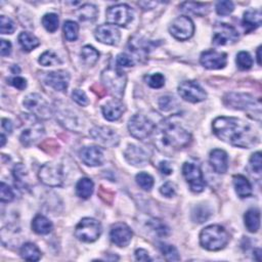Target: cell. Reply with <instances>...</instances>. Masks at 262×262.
<instances>
[{
  "instance_id": "52a82bcc",
  "label": "cell",
  "mask_w": 262,
  "mask_h": 262,
  "mask_svg": "<svg viewBox=\"0 0 262 262\" xmlns=\"http://www.w3.org/2000/svg\"><path fill=\"white\" fill-rule=\"evenodd\" d=\"M24 106L27 110H29L33 116L39 119L46 120L52 115L49 104L42 95L38 93H30L27 95L24 100Z\"/></svg>"
},
{
  "instance_id": "e0dca14e",
  "label": "cell",
  "mask_w": 262,
  "mask_h": 262,
  "mask_svg": "<svg viewBox=\"0 0 262 262\" xmlns=\"http://www.w3.org/2000/svg\"><path fill=\"white\" fill-rule=\"evenodd\" d=\"M200 62L203 67L209 70H218L225 67L227 56L225 52H218L216 50H206L202 52Z\"/></svg>"
},
{
  "instance_id": "e575fe53",
  "label": "cell",
  "mask_w": 262,
  "mask_h": 262,
  "mask_svg": "<svg viewBox=\"0 0 262 262\" xmlns=\"http://www.w3.org/2000/svg\"><path fill=\"white\" fill-rule=\"evenodd\" d=\"M211 209L207 205H199L195 207V209L191 212L192 222L197 224L206 223L208 218L211 216Z\"/></svg>"
},
{
  "instance_id": "6f0895ef",
  "label": "cell",
  "mask_w": 262,
  "mask_h": 262,
  "mask_svg": "<svg viewBox=\"0 0 262 262\" xmlns=\"http://www.w3.org/2000/svg\"><path fill=\"white\" fill-rule=\"evenodd\" d=\"M100 197L102 198V200L105 202V203H108V204H111L113 202V198H114V194L111 191L109 190L105 187H101L100 189V192H99Z\"/></svg>"
},
{
  "instance_id": "8d00e7d4",
  "label": "cell",
  "mask_w": 262,
  "mask_h": 262,
  "mask_svg": "<svg viewBox=\"0 0 262 262\" xmlns=\"http://www.w3.org/2000/svg\"><path fill=\"white\" fill-rule=\"evenodd\" d=\"M159 249H160L161 253L163 254V256L165 257V259H166L167 261H178L179 259H181L177 249L172 245L160 243Z\"/></svg>"
},
{
  "instance_id": "d6a6232c",
  "label": "cell",
  "mask_w": 262,
  "mask_h": 262,
  "mask_svg": "<svg viewBox=\"0 0 262 262\" xmlns=\"http://www.w3.org/2000/svg\"><path fill=\"white\" fill-rule=\"evenodd\" d=\"M21 256L28 261H38L41 257V252L38 247L33 243H26L21 248Z\"/></svg>"
},
{
  "instance_id": "60d3db41",
  "label": "cell",
  "mask_w": 262,
  "mask_h": 262,
  "mask_svg": "<svg viewBox=\"0 0 262 262\" xmlns=\"http://www.w3.org/2000/svg\"><path fill=\"white\" fill-rule=\"evenodd\" d=\"M26 168L23 164H17L15 168H13V177L16 179V186L20 187L21 188L25 189L28 188V186H27V182L24 181V177L26 175Z\"/></svg>"
},
{
  "instance_id": "681fc988",
  "label": "cell",
  "mask_w": 262,
  "mask_h": 262,
  "mask_svg": "<svg viewBox=\"0 0 262 262\" xmlns=\"http://www.w3.org/2000/svg\"><path fill=\"white\" fill-rule=\"evenodd\" d=\"M15 198V195H13L12 189L3 182L0 185V199H1V202H11Z\"/></svg>"
},
{
  "instance_id": "4fadbf2b",
  "label": "cell",
  "mask_w": 262,
  "mask_h": 262,
  "mask_svg": "<svg viewBox=\"0 0 262 262\" xmlns=\"http://www.w3.org/2000/svg\"><path fill=\"white\" fill-rule=\"evenodd\" d=\"M169 31L171 35L177 40L185 41L194 35L195 25L191 19L187 16L178 17L172 22Z\"/></svg>"
},
{
  "instance_id": "4dcf8cb0",
  "label": "cell",
  "mask_w": 262,
  "mask_h": 262,
  "mask_svg": "<svg viewBox=\"0 0 262 262\" xmlns=\"http://www.w3.org/2000/svg\"><path fill=\"white\" fill-rule=\"evenodd\" d=\"M181 9L185 12L192 13L195 16L203 17L209 11V5L200 2H184L181 5Z\"/></svg>"
},
{
  "instance_id": "5b68a950",
  "label": "cell",
  "mask_w": 262,
  "mask_h": 262,
  "mask_svg": "<svg viewBox=\"0 0 262 262\" xmlns=\"http://www.w3.org/2000/svg\"><path fill=\"white\" fill-rule=\"evenodd\" d=\"M225 105L228 108L243 110V111H253L261 114V102L255 100L252 95L247 93L230 92L225 95Z\"/></svg>"
},
{
  "instance_id": "c3c4849f",
  "label": "cell",
  "mask_w": 262,
  "mask_h": 262,
  "mask_svg": "<svg viewBox=\"0 0 262 262\" xmlns=\"http://www.w3.org/2000/svg\"><path fill=\"white\" fill-rule=\"evenodd\" d=\"M150 225L151 229H154L159 234V236L165 237V236H167V234L169 233V228L166 225H165L161 222V220H158V219L150 220Z\"/></svg>"
},
{
  "instance_id": "f1b7e54d",
  "label": "cell",
  "mask_w": 262,
  "mask_h": 262,
  "mask_svg": "<svg viewBox=\"0 0 262 262\" xmlns=\"http://www.w3.org/2000/svg\"><path fill=\"white\" fill-rule=\"evenodd\" d=\"M245 226L250 232H256L260 226V211L256 208L248 210L244 216Z\"/></svg>"
},
{
  "instance_id": "7c38bea8",
  "label": "cell",
  "mask_w": 262,
  "mask_h": 262,
  "mask_svg": "<svg viewBox=\"0 0 262 262\" xmlns=\"http://www.w3.org/2000/svg\"><path fill=\"white\" fill-rule=\"evenodd\" d=\"M183 174L191 191L201 192L204 190L206 183L198 165L194 163H185L183 166Z\"/></svg>"
},
{
  "instance_id": "f6af8a7d",
  "label": "cell",
  "mask_w": 262,
  "mask_h": 262,
  "mask_svg": "<svg viewBox=\"0 0 262 262\" xmlns=\"http://www.w3.org/2000/svg\"><path fill=\"white\" fill-rule=\"evenodd\" d=\"M16 30V25L5 16L0 17V32L1 34H12Z\"/></svg>"
},
{
  "instance_id": "db71d44e",
  "label": "cell",
  "mask_w": 262,
  "mask_h": 262,
  "mask_svg": "<svg viewBox=\"0 0 262 262\" xmlns=\"http://www.w3.org/2000/svg\"><path fill=\"white\" fill-rule=\"evenodd\" d=\"M117 65L120 67H133L135 62L127 53H120L117 57Z\"/></svg>"
},
{
  "instance_id": "ffe728a7",
  "label": "cell",
  "mask_w": 262,
  "mask_h": 262,
  "mask_svg": "<svg viewBox=\"0 0 262 262\" xmlns=\"http://www.w3.org/2000/svg\"><path fill=\"white\" fill-rule=\"evenodd\" d=\"M36 117L33 118L31 122V126L26 128L23 130L21 136H20V141L23 146L25 147H30L31 145L35 144L37 141L41 140V137L44 135V129L38 122H34Z\"/></svg>"
},
{
  "instance_id": "7a4b0ae2",
  "label": "cell",
  "mask_w": 262,
  "mask_h": 262,
  "mask_svg": "<svg viewBox=\"0 0 262 262\" xmlns=\"http://www.w3.org/2000/svg\"><path fill=\"white\" fill-rule=\"evenodd\" d=\"M155 131V145L165 154L187 147L190 142V133L182 125L178 116H171L160 123Z\"/></svg>"
},
{
  "instance_id": "484cf974",
  "label": "cell",
  "mask_w": 262,
  "mask_h": 262,
  "mask_svg": "<svg viewBox=\"0 0 262 262\" xmlns=\"http://www.w3.org/2000/svg\"><path fill=\"white\" fill-rule=\"evenodd\" d=\"M233 186L240 198H247L252 195V186L244 175H234Z\"/></svg>"
},
{
  "instance_id": "8fae6325",
  "label": "cell",
  "mask_w": 262,
  "mask_h": 262,
  "mask_svg": "<svg viewBox=\"0 0 262 262\" xmlns=\"http://www.w3.org/2000/svg\"><path fill=\"white\" fill-rule=\"evenodd\" d=\"M239 39V32L234 27L220 23L216 24L213 29L212 42L214 45H228L236 43Z\"/></svg>"
},
{
  "instance_id": "7402d4cb",
  "label": "cell",
  "mask_w": 262,
  "mask_h": 262,
  "mask_svg": "<svg viewBox=\"0 0 262 262\" xmlns=\"http://www.w3.org/2000/svg\"><path fill=\"white\" fill-rule=\"evenodd\" d=\"M125 159L127 160L128 163H130L133 166H145L148 164L150 156L148 154V151L144 150L142 147L135 146V145H130L126 150L124 153Z\"/></svg>"
},
{
  "instance_id": "cb8c5ba5",
  "label": "cell",
  "mask_w": 262,
  "mask_h": 262,
  "mask_svg": "<svg viewBox=\"0 0 262 262\" xmlns=\"http://www.w3.org/2000/svg\"><path fill=\"white\" fill-rule=\"evenodd\" d=\"M125 111V107L119 100H112L103 107L104 117L109 121H117Z\"/></svg>"
},
{
  "instance_id": "d590c367",
  "label": "cell",
  "mask_w": 262,
  "mask_h": 262,
  "mask_svg": "<svg viewBox=\"0 0 262 262\" xmlns=\"http://www.w3.org/2000/svg\"><path fill=\"white\" fill-rule=\"evenodd\" d=\"M80 56L83 63L87 66H93L96 62L99 61L100 53L94 47L90 45H86L81 49Z\"/></svg>"
},
{
  "instance_id": "003e7915",
  "label": "cell",
  "mask_w": 262,
  "mask_h": 262,
  "mask_svg": "<svg viewBox=\"0 0 262 262\" xmlns=\"http://www.w3.org/2000/svg\"><path fill=\"white\" fill-rule=\"evenodd\" d=\"M5 144V136L4 134H1V147H3Z\"/></svg>"
},
{
  "instance_id": "9f6ffc18",
  "label": "cell",
  "mask_w": 262,
  "mask_h": 262,
  "mask_svg": "<svg viewBox=\"0 0 262 262\" xmlns=\"http://www.w3.org/2000/svg\"><path fill=\"white\" fill-rule=\"evenodd\" d=\"M9 84L12 85L13 87H16L19 90H24L27 87V80L24 79L23 77H13L9 79Z\"/></svg>"
},
{
  "instance_id": "be15d7a7",
  "label": "cell",
  "mask_w": 262,
  "mask_h": 262,
  "mask_svg": "<svg viewBox=\"0 0 262 262\" xmlns=\"http://www.w3.org/2000/svg\"><path fill=\"white\" fill-rule=\"evenodd\" d=\"M158 4V2H153V1H144V2H139V5H141L143 7V9L147 10V9H151L154 8L156 5Z\"/></svg>"
},
{
  "instance_id": "277c9868",
  "label": "cell",
  "mask_w": 262,
  "mask_h": 262,
  "mask_svg": "<svg viewBox=\"0 0 262 262\" xmlns=\"http://www.w3.org/2000/svg\"><path fill=\"white\" fill-rule=\"evenodd\" d=\"M102 81L112 95L120 100L126 85V75L119 69L110 67L102 73Z\"/></svg>"
},
{
  "instance_id": "91938a15",
  "label": "cell",
  "mask_w": 262,
  "mask_h": 262,
  "mask_svg": "<svg viewBox=\"0 0 262 262\" xmlns=\"http://www.w3.org/2000/svg\"><path fill=\"white\" fill-rule=\"evenodd\" d=\"M135 258L139 261H150V257L149 253L144 249H137L135 251Z\"/></svg>"
},
{
  "instance_id": "680465c9",
  "label": "cell",
  "mask_w": 262,
  "mask_h": 262,
  "mask_svg": "<svg viewBox=\"0 0 262 262\" xmlns=\"http://www.w3.org/2000/svg\"><path fill=\"white\" fill-rule=\"evenodd\" d=\"M11 52V43L7 40H1V56L7 57Z\"/></svg>"
},
{
  "instance_id": "4316f807",
  "label": "cell",
  "mask_w": 262,
  "mask_h": 262,
  "mask_svg": "<svg viewBox=\"0 0 262 262\" xmlns=\"http://www.w3.org/2000/svg\"><path fill=\"white\" fill-rule=\"evenodd\" d=\"M57 118H59V121L61 122L62 125H64L67 129H70V130H79L80 128V123L77 119V117L74 116V114L72 112H69V111H60L59 114L57 115Z\"/></svg>"
},
{
  "instance_id": "ba28073f",
  "label": "cell",
  "mask_w": 262,
  "mask_h": 262,
  "mask_svg": "<svg viewBox=\"0 0 262 262\" xmlns=\"http://www.w3.org/2000/svg\"><path fill=\"white\" fill-rule=\"evenodd\" d=\"M156 126L148 117L142 114L132 116L128 123V129L130 134L137 140L144 141L154 132Z\"/></svg>"
},
{
  "instance_id": "6125c7cd",
  "label": "cell",
  "mask_w": 262,
  "mask_h": 262,
  "mask_svg": "<svg viewBox=\"0 0 262 262\" xmlns=\"http://www.w3.org/2000/svg\"><path fill=\"white\" fill-rule=\"evenodd\" d=\"M2 128L8 132V133H11L12 131V123L10 120L8 119H2Z\"/></svg>"
},
{
  "instance_id": "7dc6e473",
  "label": "cell",
  "mask_w": 262,
  "mask_h": 262,
  "mask_svg": "<svg viewBox=\"0 0 262 262\" xmlns=\"http://www.w3.org/2000/svg\"><path fill=\"white\" fill-rule=\"evenodd\" d=\"M234 9V5L231 1L225 0V1H219L216 4V11L219 16H227Z\"/></svg>"
},
{
  "instance_id": "b9f144b4",
  "label": "cell",
  "mask_w": 262,
  "mask_h": 262,
  "mask_svg": "<svg viewBox=\"0 0 262 262\" xmlns=\"http://www.w3.org/2000/svg\"><path fill=\"white\" fill-rule=\"evenodd\" d=\"M135 181L143 189L150 190L154 186V178L146 172H141L136 175Z\"/></svg>"
},
{
  "instance_id": "816d5d0a",
  "label": "cell",
  "mask_w": 262,
  "mask_h": 262,
  "mask_svg": "<svg viewBox=\"0 0 262 262\" xmlns=\"http://www.w3.org/2000/svg\"><path fill=\"white\" fill-rule=\"evenodd\" d=\"M250 165H251L252 170L255 173H257V174H260L261 173V169H262V156H261L260 151H257V153H255V154H253L251 156Z\"/></svg>"
},
{
  "instance_id": "ab89813d",
  "label": "cell",
  "mask_w": 262,
  "mask_h": 262,
  "mask_svg": "<svg viewBox=\"0 0 262 262\" xmlns=\"http://www.w3.org/2000/svg\"><path fill=\"white\" fill-rule=\"evenodd\" d=\"M59 16L56 13H46L42 19V25L48 32H56L59 28Z\"/></svg>"
},
{
  "instance_id": "44dd1931",
  "label": "cell",
  "mask_w": 262,
  "mask_h": 262,
  "mask_svg": "<svg viewBox=\"0 0 262 262\" xmlns=\"http://www.w3.org/2000/svg\"><path fill=\"white\" fill-rule=\"evenodd\" d=\"M79 155L82 162L90 167L101 166L104 163L103 150L98 147H85L80 150Z\"/></svg>"
},
{
  "instance_id": "d4e9b609",
  "label": "cell",
  "mask_w": 262,
  "mask_h": 262,
  "mask_svg": "<svg viewBox=\"0 0 262 262\" xmlns=\"http://www.w3.org/2000/svg\"><path fill=\"white\" fill-rule=\"evenodd\" d=\"M262 22V13L257 9L247 10L244 13L243 18V26L247 32L253 31L261 26Z\"/></svg>"
},
{
  "instance_id": "3957f363",
  "label": "cell",
  "mask_w": 262,
  "mask_h": 262,
  "mask_svg": "<svg viewBox=\"0 0 262 262\" xmlns=\"http://www.w3.org/2000/svg\"><path fill=\"white\" fill-rule=\"evenodd\" d=\"M229 241V234L225 227L220 225H209L205 227L200 234V243L203 248L209 251L222 250Z\"/></svg>"
},
{
  "instance_id": "f35d334b",
  "label": "cell",
  "mask_w": 262,
  "mask_h": 262,
  "mask_svg": "<svg viewBox=\"0 0 262 262\" xmlns=\"http://www.w3.org/2000/svg\"><path fill=\"white\" fill-rule=\"evenodd\" d=\"M79 26L73 21H67L64 24V34L68 41H75L78 38Z\"/></svg>"
},
{
  "instance_id": "f5cc1de1",
  "label": "cell",
  "mask_w": 262,
  "mask_h": 262,
  "mask_svg": "<svg viewBox=\"0 0 262 262\" xmlns=\"http://www.w3.org/2000/svg\"><path fill=\"white\" fill-rule=\"evenodd\" d=\"M72 98H73V101H75L80 106H87L88 105L87 95L85 94L84 91H82L80 89H76L73 91Z\"/></svg>"
},
{
  "instance_id": "bcb514c9",
  "label": "cell",
  "mask_w": 262,
  "mask_h": 262,
  "mask_svg": "<svg viewBox=\"0 0 262 262\" xmlns=\"http://www.w3.org/2000/svg\"><path fill=\"white\" fill-rule=\"evenodd\" d=\"M40 149H42L46 154L54 155L59 151L60 145L58 144V142H56L53 139H49V140L44 141L42 144L40 145Z\"/></svg>"
},
{
  "instance_id": "1f68e13d",
  "label": "cell",
  "mask_w": 262,
  "mask_h": 262,
  "mask_svg": "<svg viewBox=\"0 0 262 262\" xmlns=\"http://www.w3.org/2000/svg\"><path fill=\"white\" fill-rule=\"evenodd\" d=\"M94 184L89 178H81L76 186V192L78 197L82 199H88L93 192Z\"/></svg>"
},
{
  "instance_id": "74e56055",
  "label": "cell",
  "mask_w": 262,
  "mask_h": 262,
  "mask_svg": "<svg viewBox=\"0 0 262 262\" xmlns=\"http://www.w3.org/2000/svg\"><path fill=\"white\" fill-rule=\"evenodd\" d=\"M39 63L44 66V67H52V66H58L62 63V61L60 60L59 56L51 50H47L44 53H42L40 56L39 59Z\"/></svg>"
},
{
  "instance_id": "8992f818",
  "label": "cell",
  "mask_w": 262,
  "mask_h": 262,
  "mask_svg": "<svg viewBox=\"0 0 262 262\" xmlns=\"http://www.w3.org/2000/svg\"><path fill=\"white\" fill-rule=\"evenodd\" d=\"M102 233V225L94 218L86 217L81 220L75 228V237L85 243H92L98 240Z\"/></svg>"
},
{
  "instance_id": "03108f58",
  "label": "cell",
  "mask_w": 262,
  "mask_h": 262,
  "mask_svg": "<svg viewBox=\"0 0 262 262\" xmlns=\"http://www.w3.org/2000/svg\"><path fill=\"white\" fill-rule=\"evenodd\" d=\"M254 254L257 256L255 259H256L257 261H260V254H261V250H260V249H256V250H254Z\"/></svg>"
},
{
  "instance_id": "5bb4252c",
  "label": "cell",
  "mask_w": 262,
  "mask_h": 262,
  "mask_svg": "<svg viewBox=\"0 0 262 262\" xmlns=\"http://www.w3.org/2000/svg\"><path fill=\"white\" fill-rule=\"evenodd\" d=\"M178 92L182 98L189 103L196 104L206 99V92L195 81H185L178 86Z\"/></svg>"
},
{
  "instance_id": "ac0fdd59",
  "label": "cell",
  "mask_w": 262,
  "mask_h": 262,
  "mask_svg": "<svg viewBox=\"0 0 262 262\" xmlns=\"http://www.w3.org/2000/svg\"><path fill=\"white\" fill-rule=\"evenodd\" d=\"M132 230L130 227L122 223L115 224L111 227V231H110V238L111 241L118 247H126L129 245L132 239Z\"/></svg>"
},
{
  "instance_id": "7bdbcfd3",
  "label": "cell",
  "mask_w": 262,
  "mask_h": 262,
  "mask_svg": "<svg viewBox=\"0 0 262 262\" xmlns=\"http://www.w3.org/2000/svg\"><path fill=\"white\" fill-rule=\"evenodd\" d=\"M236 62H237L239 69H241V70H249L253 65V60L251 56L246 51H241L238 53Z\"/></svg>"
},
{
  "instance_id": "f546056e",
  "label": "cell",
  "mask_w": 262,
  "mask_h": 262,
  "mask_svg": "<svg viewBox=\"0 0 262 262\" xmlns=\"http://www.w3.org/2000/svg\"><path fill=\"white\" fill-rule=\"evenodd\" d=\"M32 228L38 234H47L52 230V224L43 215H37L32 222Z\"/></svg>"
},
{
  "instance_id": "83f0119b",
  "label": "cell",
  "mask_w": 262,
  "mask_h": 262,
  "mask_svg": "<svg viewBox=\"0 0 262 262\" xmlns=\"http://www.w3.org/2000/svg\"><path fill=\"white\" fill-rule=\"evenodd\" d=\"M77 18L82 22H92L99 15V10L93 4H84L80 6L76 11Z\"/></svg>"
},
{
  "instance_id": "30bf717a",
  "label": "cell",
  "mask_w": 262,
  "mask_h": 262,
  "mask_svg": "<svg viewBox=\"0 0 262 262\" xmlns=\"http://www.w3.org/2000/svg\"><path fill=\"white\" fill-rule=\"evenodd\" d=\"M106 16L111 25L126 27L133 20V10L127 4H117L109 7Z\"/></svg>"
},
{
  "instance_id": "603a6c76",
  "label": "cell",
  "mask_w": 262,
  "mask_h": 262,
  "mask_svg": "<svg viewBox=\"0 0 262 262\" xmlns=\"http://www.w3.org/2000/svg\"><path fill=\"white\" fill-rule=\"evenodd\" d=\"M210 164L214 171L218 174H224L228 168V157L223 150H213L210 153Z\"/></svg>"
},
{
  "instance_id": "d6986e66",
  "label": "cell",
  "mask_w": 262,
  "mask_h": 262,
  "mask_svg": "<svg viewBox=\"0 0 262 262\" xmlns=\"http://www.w3.org/2000/svg\"><path fill=\"white\" fill-rule=\"evenodd\" d=\"M69 82H70V74L64 70L47 73L45 77V83L54 90L61 92L67 91Z\"/></svg>"
},
{
  "instance_id": "e7e4bbea",
  "label": "cell",
  "mask_w": 262,
  "mask_h": 262,
  "mask_svg": "<svg viewBox=\"0 0 262 262\" xmlns=\"http://www.w3.org/2000/svg\"><path fill=\"white\" fill-rule=\"evenodd\" d=\"M260 51H261V46L258 47V50H257V62H258V65H261V57H260Z\"/></svg>"
},
{
  "instance_id": "94428289",
  "label": "cell",
  "mask_w": 262,
  "mask_h": 262,
  "mask_svg": "<svg viewBox=\"0 0 262 262\" xmlns=\"http://www.w3.org/2000/svg\"><path fill=\"white\" fill-rule=\"evenodd\" d=\"M159 169L164 175H169L172 173V168L167 161H162L159 165Z\"/></svg>"
},
{
  "instance_id": "9c48e42d",
  "label": "cell",
  "mask_w": 262,
  "mask_h": 262,
  "mask_svg": "<svg viewBox=\"0 0 262 262\" xmlns=\"http://www.w3.org/2000/svg\"><path fill=\"white\" fill-rule=\"evenodd\" d=\"M40 182L47 187H61L64 183L63 167L60 164L46 163L38 173Z\"/></svg>"
},
{
  "instance_id": "ee69618b",
  "label": "cell",
  "mask_w": 262,
  "mask_h": 262,
  "mask_svg": "<svg viewBox=\"0 0 262 262\" xmlns=\"http://www.w3.org/2000/svg\"><path fill=\"white\" fill-rule=\"evenodd\" d=\"M147 83L151 88H161L165 84V77L161 73H156L146 77Z\"/></svg>"
},
{
  "instance_id": "6da1fadb",
  "label": "cell",
  "mask_w": 262,
  "mask_h": 262,
  "mask_svg": "<svg viewBox=\"0 0 262 262\" xmlns=\"http://www.w3.org/2000/svg\"><path fill=\"white\" fill-rule=\"evenodd\" d=\"M213 130L219 140L231 146L250 149L258 143L255 129L239 118L218 117L214 120Z\"/></svg>"
},
{
  "instance_id": "836d02e7",
  "label": "cell",
  "mask_w": 262,
  "mask_h": 262,
  "mask_svg": "<svg viewBox=\"0 0 262 262\" xmlns=\"http://www.w3.org/2000/svg\"><path fill=\"white\" fill-rule=\"evenodd\" d=\"M19 43L21 44L22 48L26 51H31L39 46V40L32 34L28 32H22L19 36Z\"/></svg>"
},
{
  "instance_id": "2e32d148",
  "label": "cell",
  "mask_w": 262,
  "mask_h": 262,
  "mask_svg": "<svg viewBox=\"0 0 262 262\" xmlns=\"http://www.w3.org/2000/svg\"><path fill=\"white\" fill-rule=\"evenodd\" d=\"M95 38L100 42L108 45H117L120 41L121 34L118 28L111 24H105L99 26L94 32Z\"/></svg>"
},
{
  "instance_id": "9a60e30c",
  "label": "cell",
  "mask_w": 262,
  "mask_h": 262,
  "mask_svg": "<svg viewBox=\"0 0 262 262\" xmlns=\"http://www.w3.org/2000/svg\"><path fill=\"white\" fill-rule=\"evenodd\" d=\"M92 139L104 147H116L120 142L119 134L112 128L106 126H96L89 131Z\"/></svg>"
},
{
  "instance_id": "f907efd6",
  "label": "cell",
  "mask_w": 262,
  "mask_h": 262,
  "mask_svg": "<svg viewBox=\"0 0 262 262\" xmlns=\"http://www.w3.org/2000/svg\"><path fill=\"white\" fill-rule=\"evenodd\" d=\"M175 99L171 95H165L159 100V107L162 111H170L172 108H174L175 105Z\"/></svg>"
},
{
  "instance_id": "11a10c76",
  "label": "cell",
  "mask_w": 262,
  "mask_h": 262,
  "mask_svg": "<svg viewBox=\"0 0 262 262\" xmlns=\"http://www.w3.org/2000/svg\"><path fill=\"white\" fill-rule=\"evenodd\" d=\"M160 192L165 197L171 198V197H173L175 195V186L172 183H170V182L164 184L160 187Z\"/></svg>"
}]
</instances>
